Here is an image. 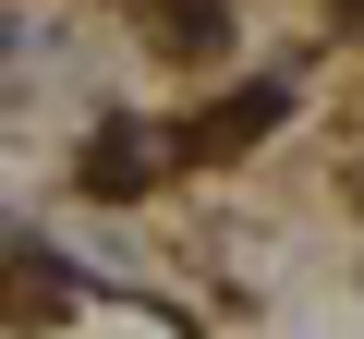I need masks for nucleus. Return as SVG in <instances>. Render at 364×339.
<instances>
[{
  "label": "nucleus",
  "instance_id": "2",
  "mask_svg": "<svg viewBox=\"0 0 364 339\" xmlns=\"http://www.w3.org/2000/svg\"><path fill=\"white\" fill-rule=\"evenodd\" d=\"M85 170L122 194V182H146V170H158V145H146V133H97V157H85Z\"/></svg>",
  "mask_w": 364,
  "mask_h": 339
},
{
  "label": "nucleus",
  "instance_id": "1",
  "mask_svg": "<svg viewBox=\"0 0 364 339\" xmlns=\"http://www.w3.org/2000/svg\"><path fill=\"white\" fill-rule=\"evenodd\" d=\"M61 267H37V255H13V267H0V315H13V327H37V315H61Z\"/></svg>",
  "mask_w": 364,
  "mask_h": 339
}]
</instances>
